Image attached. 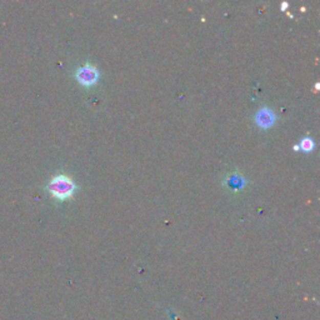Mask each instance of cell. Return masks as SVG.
Returning a JSON list of instances; mask_svg holds the SVG:
<instances>
[{
	"mask_svg": "<svg viewBox=\"0 0 320 320\" xmlns=\"http://www.w3.org/2000/svg\"><path fill=\"white\" fill-rule=\"evenodd\" d=\"M255 121L260 128L268 129L275 123V114L273 110L268 109V108H263V109L258 110L255 114Z\"/></svg>",
	"mask_w": 320,
	"mask_h": 320,
	"instance_id": "3",
	"label": "cell"
},
{
	"mask_svg": "<svg viewBox=\"0 0 320 320\" xmlns=\"http://www.w3.org/2000/svg\"><path fill=\"white\" fill-rule=\"evenodd\" d=\"M76 79H78L79 83L84 87H90L94 86V84L98 81L99 79V72L96 69L95 65L86 63L84 65H81L80 68H78L75 73Z\"/></svg>",
	"mask_w": 320,
	"mask_h": 320,
	"instance_id": "2",
	"label": "cell"
},
{
	"mask_svg": "<svg viewBox=\"0 0 320 320\" xmlns=\"http://www.w3.org/2000/svg\"><path fill=\"white\" fill-rule=\"evenodd\" d=\"M288 7H289L288 3H287V2H283V3H282V5H280V9H282V10H287V8H288Z\"/></svg>",
	"mask_w": 320,
	"mask_h": 320,
	"instance_id": "5",
	"label": "cell"
},
{
	"mask_svg": "<svg viewBox=\"0 0 320 320\" xmlns=\"http://www.w3.org/2000/svg\"><path fill=\"white\" fill-rule=\"evenodd\" d=\"M75 189H76L75 183L73 182L72 178L68 177V175L65 174L56 175V177H54L49 182V184H48V190L52 194V197L60 200V202L72 198Z\"/></svg>",
	"mask_w": 320,
	"mask_h": 320,
	"instance_id": "1",
	"label": "cell"
},
{
	"mask_svg": "<svg viewBox=\"0 0 320 320\" xmlns=\"http://www.w3.org/2000/svg\"><path fill=\"white\" fill-rule=\"evenodd\" d=\"M300 148H302L304 152H311L314 148V141L313 139L310 138H304L300 143Z\"/></svg>",
	"mask_w": 320,
	"mask_h": 320,
	"instance_id": "4",
	"label": "cell"
},
{
	"mask_svg": "<svg viewBox=\"0 0 320 320\" xmlns=\"http://www.w3.org/2000/svg\"><path fill=\"white\" fill-rule=\"evenodd\" d=\"M294 150H299V145H294Z\"/></svg>",
	"mask_w": 320,
	"mask_h": 320,
	"instance_id": "6",
	"label": "cell"
},
{
	"mask_svg": "<svg viewBox=\"0 0 320 320\" xmlns=\"http://www.w3.org/2000/svg\"><path fill=\"white\" fill-rule=\"evenodd\" d=\"M315 89H316V90L319 89V83H316V84H315Z\"/></svg>",
	"mask_w": 320,
	"mask_h": 320,
	"instance_id": "7",
	"label": "cell"
}]
</instances>
